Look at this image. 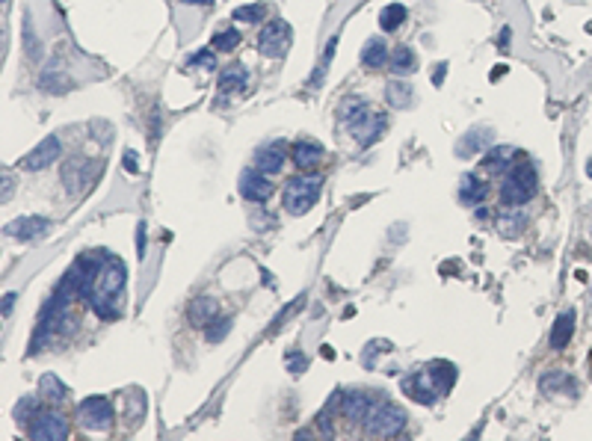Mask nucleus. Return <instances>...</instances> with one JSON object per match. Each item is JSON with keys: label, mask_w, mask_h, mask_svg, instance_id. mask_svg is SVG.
I'll list each match as a JSON object with an SVG mask.
<instances>
[{"label": "nucleus", "mask_w": 592, "mask_h": 441, "mask_svg": "<svg viewBox=\"0 0 592 441\" xmlns=\"http://www.w3.org/2000/svg\"><path fill=\"white\" fill-rule=\"evenodd\" d=\"M571 335H575V311H563V314L557 317L554 329H551V347H554V350H563L568 340H571Z\"/></svg>", "instance_id": "nucleus-21"}, {"label": "nucleus", "mask_w": 592, "mask_h": 441, "mask_svg": "<svg viewBox=\"0 0 592 441\" xmlns=\"http://www.w3.org/2000/svg\"><path fill=\"white\" fill-rule=\"evenodd\" d=\"M533 193H536V169L530 166V160H516V166H509L506 181L501 187V205H524L533 198Z\"/></svg>", "instance_id": "nucleus-3"}, {"label": "nucleus", "mask_w": 592, "mask_h": 441, "mask_svg": "<svg viewBox=\"0 0 592 441\" xmlns=\"http://www.w3.org/2000/svg\"><path fill=\"white\" fill-rule=\"evenodd\" d=\"M237 45H240V33H237V30H223V33L213 36V48L216 51H234Z\"/></svg>", "instance_id": "nucleus-32"}, {"label": "nucleus", "mask_w": 592, "mask_h": 441, "mask_svg": "<svg viewBox=\"0 0 592 441\" xmlns=\"http://www.w3.org/2000/svg\"><path fill=\"white\" fill-rule=\"evenodd\" d=\"M323 190V181L317 175H302V178H293V181L285 187V211L293 213V216H302L314 208L317 196Z\"/></svg>", "instance_id": "nucleus-4"}, {"label": "nucleus", "mask_w": 592, "mask_h": 441, "mask_svg": "<svg viewBox=\"0 0 592 441\" xmlns=\"http://www.w3.org/2000/svg\"><path fill=\"white\" fill-rule=\"evenodd\" d=\"M486 196H489V184L486 181H480L477 175H462V181H459L462 205H480Z\"/></svg>", "instance_id": "nucleus-17"}, {"label": "nucleus", "mask_w": 592, "mask_h": 441, "mask_svg": "<svg viewBox=\"0 0 592 441\" xmlns=\"http://www.w3.org/2000/svg\"><path fill=\"white\" fill-rule=\"evenodd\" d=\"M83 181H86V166H83V160L81 157H74V160H66L63 163V187L77 196L83 190Z\"/></svg>", "instance_id": "nucleus-19"}, {"label": "nucleus", "mask_w": 592, "mask_h": 441, "mask_svg": "<svg viewBox=\"0 0 592 441\" xmlns=\"http://www.w3.org/2000/svg\"><path fill=\"white\" fill-rule=\"evenodd\" d=\"M293 42V30L285 18H272L270 24H264V30L258 33V51L270 59H282L290 51Z\"/></svg>", "instance_id": "nucleus-6"}, {"label": "nucleus", "mask_w": 592, "mask_h": 441, "mask_svg": "<svg viewBox=\"0 0 592 441\" xmlns=\"http://www.w3.org/2000/svg\"><path fill=\"white\" fill-rule=\"evenodd\" d=\"M385 101L391 104V110H406L414 101V89L406 83V80H388L385 86Z\"/></svg>", "instance_id": "nucleus-18"}, {"label": "nucleus", "mask_w": 592, "mask_h": 441, "mask_svg": "<svg viewBox=\"0 0 592 441\" xmlns=\"http://www.w3.org/2000/svg\"><path fill=\"white\" fill-rule=\"evenodd\" d=\"M512 160H516V151H512L509 146H495V148L486 154L483 169H486L489 175H501V172H509Z\"/></svg>", "instance_id": "nucleus-20"}, {"label": "nucleus", "mask_w": 592, "mask_h": 441, "mask_svg": "<svg viewBox=\"0 0 592 441\" xmlns=\"http://www.w3.org/2000/svg\"><path fill=\"white\" fill-rule=\"evenodd\" d=\"M483 143H489V131H474V133L468 136V143H465V146H459V151H462V154H468V151H474V148H480Z\"/></svg>", "instance_id": "nucleus-34"}, {"label": "nucleus", "mask_w": 592, "mask_h": 441, "mask_svg": "<svg viewBox=\"0 0 592 441\" xmlns=\"http://www.w3.org/2000/svg\"><path fill=\"white\" fill-rule=\"evenodd\" d=\"M344 122L349 125L352 136L359 139V146H370L377 143L379 133L385 131V113L373 110L370 104H364L362 98H349V101L341 107Z\"/></svg>", "instance_id": "nucleus-2"}, {"label": "nucleus", "mask_w": 592, "mask_h": 441, "mask_svg": "<svg viewBox=\"0 0 592 441\" xmlns=\"http://www.w3.org/2000/svg\"><path fill=\"white\" fill-rule=\"evenodd\" d=\"M77 415H81V424L95 432H101L113 424V406L107 397H86L83 403L77 406Z\"/></svg>", "instance_id": "nucleus-7"}, {"label": "nucleus", "mask_w": 592, "mask_h": 441, "mask_svg": "<svg viewBox=\"0 0 592 441\" xmlns=\"http://www.w3.org/2000/svg\"><path fill=\"white\" fill-rule=\"evenodd\" d=\"M39 415V397L33 394V397H24V400H18L15 403V409H12V417L18 420V424H27L30 417H36Z\"/></svg>", "instance_id": "nucleus-29"}, {"label": "nucleus", "mask_w": 592, "mask_h": 441, "mask_svg": "<svg viewBox=\"0 0 592 441\" xmlns=\"http://www.w3.org/2000/svg\"><path fill=\"white\" fill-rule=\"evenodd\" d=\"M237 190H240V196L246 198V202H267V198L272 196V181H270V175H264L258 169H246L240 175Z\"/></svg>", "instance_id": "nucleus-10"}, {"label": "nucleus", "mask_w": 592, "mask_h": 441, "mask_svg": "<svg viewBox=\"0 0 592 441\" xmlns=\"http://www.w3.org/2000/svg\"><path fill=\"white\" fill-rule=\"evenodd\" d=\"M406 427V412L394 403H385L379 400L373 412L364 417V432L367 435H382V438H391V435H400Z\"/></svg>", "instance_id": "nucleus-5"}, {"label": "nucleus", "mask_w": 592, "mask_h": 441, "mask_svg": "<svg viewBox=\"0 0 592 441\" xmlns=\"http://www.w3.org/2000/svg\"><path fill=\"white\" fill-rule=\"evenodd\" d=\"M15 190V178H9V172L4 175V202H9V196Z\"/></svg>", "instance_id": "nucleus-36"}, {"label": "nucleus", "mask_w": 592, "mask_h": 441, "mask_svg": "<svg viewBox=\"0 0 592 441\" xmlns=\"http://www.w3.org/2000/svg\"><path fill=\"white\" fill-rule=\"evenodd\" d=\"M391 69L397 74H409V71L418 69V56H414V51L409 45H397L391 51Z\"/></svg>", "instance_id": "nucleus-26"}, {"label": "nucleus", "mask_w": 592, "mask_h": 441, "mask_svg": "<svg viewBox=\"0 0 592 441\" xmlns=\"http://www.w3.org/2000/svg\"><path fill=\"white\" fill-rule=\"evenodd\" d=\"M66 391H68V388L59 382L53 373H45V376H42V382H39V394L48 397L51 403H59V400H66Z\"/></svg>", "instance_id": "nucleus-28"}, {"label": "nucleus", "mask_w": 592, "mask_h": 441, "mask_svg": "<svg viewBox=\"0 0 592 441\" xmlns=\"http://www.w3.org/2000/svg\"><path fill=\"white\" fill-rule=\"evenodd\" d=\"M427 370L432 376V382H436L439 394H447L453 388V382H456V368H453L450 362H432Z\"/></svg>", "instance_id": "nucleus-23"}, {"label": "nucleus", "mask_w": 592, "mask_h": 441, "mask_svg": "<svg viewBox=\"0 0 592 441\" xmlns=\"http://www.w3.org/2000/svg\"><path fill=\"white\" fill-rule=\"evenodd\" d=\"M498 228L504 237H519L521 228H524V216L521 213H512V216H501L498 219Z\"/></svg>", "instance_id": "nucleus-31"}, {"label": "nucleus", "mask_w": 592, "mask_h": 441, "mask_svg": "<svg viewBox=\"0 0 592 441\" xmlns=\"http://www.w3.org/2000/svg\"><path fill=\"white\" fill-rule=\"evenodd\" d=\"M59 151H63V146H59V139L56 136H48V139H42L27 157H24V169H30V172H39V169H48L53 160L59 157Z\"/></svg>", "instance_id": "nucleus-12"}, {"label": "nucleus", "mask_w": 592, "mask_h": 441, "mask_svg": "<svg viewBox=\"0 0 592 441\" xmlns=\"http://www.w3.org/2000/svg\"><path fill=\"white\" fill-rule=\"evenodd\" d=\"M403 21H406V6H403V4H388V6L382 9V15H379V27H382L385 33H394Z\"/></svg>", "instance_id": "nucleus-27"}, {"label": "nucleus", "mask_w": 592, "mask_h": 441, "mask_svg": "<svg viewBox=\"0 0 592 441\" xmlns=\"http://www.w3.org/2000/svg\"><path fill=\"white\" fill-rule=\"evenodd\" d=\"M539 388H542V394H557V391H568V394H575V379H571L568 373H563V370H557V373H545L542 379H539Z\"/></svg>", "instance_id": "nucleus-24"}, {"label": "nucleus", "mask_w": 592, "mask_h": 441, "mask_svg": "<svg viewBox=\"0 0 592 441\" xmlns=\"http://www.w3.org/2000/svg\"><path fill=\"white\" fill-rule=\"evenodd\" d=\"M48 225H51V219H45V216H21V219H12V223H6V237L30 240L36 234H42Z\"/></svg>", "instance_id": "nucleus-14"}, {"label": "nucleus", "mask_w": 592, "mask_h": 441, "mask_svg": "<svg viewBox=\"0 0 592 441\" xmlns=\"http://www.w3.org/2000/svg\"><path fill=\"white\" fill-rule=\"evenodd\" d=\"M249 83V71L243 63H231L225 66V71L220 74V89L223 92H234V89H243Z\"/></svg>", "instance_id": "nucleus-22"}, {"label": "nucleus", "mask_w": 592, "mask_h": 441, "mask_svg": "<svg viewBox=\"0 0 592 441\" xmlns=\"http://www.w3.org/2000/svg\"><path fill=\"white\" fill-rule=\"evenodd\" d=\"M193 66H205V69H213V51H199L193 56Z\"/></svg>", "instance_id": "nucleus-35"}, {"label": "nucleus", "mask_w": 592, "mask_h": 441, "mask_svg": "<svg viewBox=\"0 0 592 441\" xmlns=\"http://www.w3.org/2000/svg\"><path fill=\"white\" fill-rule=\"evenodd\" d=\"M385 59H388V45L382 39H367V45L362 48V63L367 69H379Z\"/></svg>", "instance_id": "nucleus-25"}, {"label": "nucleus", "mask_w": 592, "mask_h": 441, "mask_svg": "<svg viewBox=\"0 0 592 441\" xmlns=\"http://www.w3.org/2000/svg\"><path fill=\"white\" fill-rule=\"evenodd\" d=\"M403 391H406L412 400H418V403H424V406L436 403V397H442V394H439V388H436V382H432L429 370H421V373H412V376H406V379H403Z\"/></svg>", "instance_id": "nucleus-11"}, {"label": "nucleus", "mask_w": 592, "mask_h": 441, "mask_svg": "<svg viewBox=\"0 0 592 441\" xmlns=\"http://www.w3.org/2000/svg\"><path fill=\"white\" fill-rule=\"evenodd\" d=\"M228 332H231V320H228V317H216V320H210V323L205 326V338L210 340V344L223 340Z\"/></svg>", "instance_id": "nucleus-30"}, {"label": "nucleus", "mask_w": 592, "mask_h": 441, "mask_svg": "<svg viewBox=\"0 0 592 441\" xmlns=\"http://www.w3.org/2000/svg\"><path fill=\"white\" fill-rule=\"evenodd\" d=\"M122 288H125V264L116 255H107L101 270H98L95 288L89 293V305L95 308L98 317H116L113 299L118 296V290H122Z\"/></svg>", "instance_id": "nucleus-1"}, {"label": "nucleus", "mask_w": 592, "mask_h": 441, "mask_svg": "<svg viewBox=\"0 0 592 441\" xmlns=\"http://www.w3.org/2000/svg\"><path fill=\"white\" fill-rule=\"evenodd\" d=\"M285 166V146H264L255 151V169L264 175H275Z\"/></svg>", "instance_id": "nucleus-15"}, {"label": "nucleus", "mask_w": 592, "mask_h": 441, "mask_svg": "<svg viewBox=\"0 0 592 441\" xmlns=\"http://www.w3.org/2000/svg\"><path fill=\"white\" fill-rule=\"evenodd\" d=\"M216 311H220V305H216V299H213V296H199V299H193V303H190L187 317H190V323H193V326L205 329L210 320H216Z\"/></svg>", "instance_id": "nucleus-16"}, {"label": "nucleus", "mask_w": 592, "mask_h": 441, "mask_svg": "<svg viewBox=\"0 0 592 441\" xmlns=\"http://www.w3.org/2000/svg\"><path fill=\"white\" fill-rule=\"evenodd\" d=\"M66 435H68V420L59 412H53V409L36 415L33 427H30V438L33 441H59Z\"/></svg>", "instance_id": "nucleus-8"}, {"label": "nucleus", "mask_w": 592, "mask_h": 441, "mask_svg": "<svg viewBox=\"0 0 592 441\" xmlns=\"http://www.w3.org/2000/svg\"><path fill=\"white\" fill-rule=\"evenodd\" d=\"M290 160L296 163V169L311 172V169H317V166H320V160H323V146L311 143V139H300V143H293V148H290Z\"/></svg>", "instance_id": "nucleus-13"}, {"label": "nucleus", "mask_w": 592, "mask_h": 441, "mask_svg": "<svg viewBox=\"0 0 592 441\" xmlns=\"http://www.w3.org/2000/svg\"><path fill=\"white\" fill-rule=\"evenodd\" d=\"M15 299H18L15 293H6V296H4V317H9V311H12V305H15Z\"/></svg>", "instance_id": "nucleus-37"}, {"label": "nucleus", "mask_w": 592, "mask_h": 441, "mask_svg": "<svg viewBox=\"0 0 592 441\" xmlns=\"http://www.w3.org/2000/svg\"><path fill=\"white\" fill-rule=\"evenodd\" d=\"M379 403V391H349L341 397V415L347 420H362L373 412V406Z\"/></svg>", "instance_id": "nucleus-9"}, {"label": "nucleus", "mask_w": 592, "mask_h": 441, "mask_svg": "<svg viewBox=\"0 0 592 441\" xmlns=\"http://www.w3.org/2000/svg\"><path fill=\"white\" fill-rule=\"evenodd\" d=\"M444 71H447V66H442V69H436V74H432V80H436V86L444 80Z\"/></svg>", "instance_id": "nucleus-38"}, {"label": "nucleus", "mask_w": 592, "mask_h": 441, "mask_svg": "<svg viewBox=\"0 0 592 441\" xmlns=\"http://www.w3.org/2000/svg\"><path fill=\"white\" fill-rule=\"evenodd\" d=\"M586 175L592 178V157H589V163H586Z\"/></svg>", "instance_id": "nucleus-39"}, {"label": "nucleus", "mask_w": 592, "mask_h": 441, "mask_svg": "<svg viewBox=\"0 0 592 441\" xmlns=\"http://www.w3.org/2000/svg\"><path fill=\"white\" fill-rule=\"evenodd\" d=\"M261 12H264L261 4H252V6H240V9L234 12V18H237V21H258Z\"/></svg>", "instance_id": "nucleus-33"}]
</instances>
